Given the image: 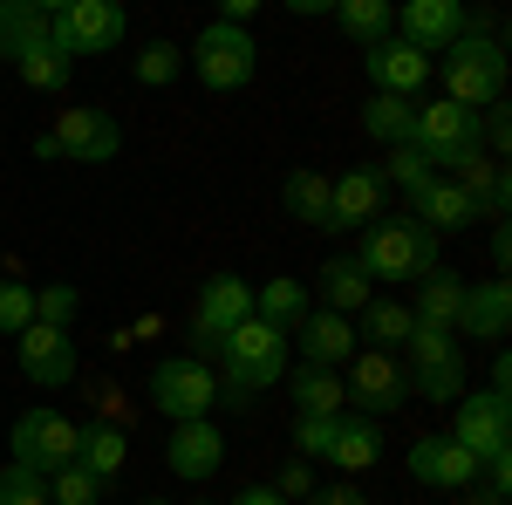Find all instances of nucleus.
Segmentation results:
<instances>
[{"instance_id": "f257e3e1", "label": "nucleus", "mask_w": 512, "mask_h": 505, "mask_svg": "<svg viewBox=\"0 0 512 505\" xmlns=\"http://www.w3.org/2000/svg\"><path fill=\"white\" fill-rule=\"evenodd\" d=\"M212 355H219V369H226V376H219V396H226V403H253L260 389H274L280 376H287V335L267 328L260 314H246Z\"/></svg>"}, {"instance_id": "f03ea898", "label": "nucleus", "mask_w": 512, "mask_h": 505, "mask_svg": "<svg viewBox=\"0 0 512 505\" xmlns=\"http://www.w3.org/2000/svg\"><path fill=\"white\" fill-rule=\"evenodd\" d=\"M431 226H417L410 212H396V219H369V239H362V273L369 280H417V273H437L444 267V253H437Z\"/></svg>"}, {"instance_id": "7ed1b4c3", "label": "nucleus", "mask_w": 512, "mask_h": 505, "mask_svg": "<svg viewBox=\"0 0 512 505\" xmlns=\"http://www.w3.org/2000/svg\"><path fill=\"white\" fill-rule=\"evenodd\" d=\"M444 96L465 103V110L499 103V96H506V41L465 28V35L444 48Z\"/></svg>"}, {"instance_id": "20e7f679", "label": "nucleus", "mask_w": 512, "mask_h": 505, "mask_svg": "<svg viewBox=\"0 0 512 505\" xmlns=\"http://www.w3.org/2000/svg\"><path fill=\"white\" fill-rule=\"evenodd\" d=\"M403 349H410V369H403V376H410V396H424V403H458V396H465V349H458L451 328L410 321Z\"/></svg>"}, {"instance_id": "39448f33", "label": "nucleus", "mask_w": 512, "mask_h": 505, "mask_svg": "<svg viewBox=\"0 0 512 505\" xmlns=\"http://www.w3.org/2000/svg\"><path fill=\"white\" fill-rule=\"evenodd\" d=\"M342 396H349L355 417H396L410 403V376H403V355L396 349H362L349 355V376H342Z\"/></svg>"}, {"instance_id": "423d86ee", "label": "nucleus", "mask_w": 512, "mask_h": 505, "mask_svg": "<svg viewBox=\"0 0 512 505\" xmlns=\"http://www.w3.org/2000/svg\"><path fill=\"white\" fill-rule=\"evenodd\" d=\"M410 144L431 157L437 171H458V164H465V157L478 151V110L451 103V96H431V103H417Z\"/></svg>"}, {"instance_id": "0eeeda50", "label": "nucleus", "mask_w": 512, "mask_h": 505, "mask_svg": "<svg viewBox=\"0 0 512 505\" xmlns=\"http://www.w3.org/2000/svg\"><path fill=\"white\" fill-rule=\"evenodd\" d=\"M144 396L158 403L171 424H178V417H205V410L219 403V376H212V362H198V355H164V362H151V376H144Z\"/></svg>"}, {"instance_id": "6e6552de", "label": "nucleus", "mask_w": 512, "mask_h": 505, "mask_svg": "<svg viewBox=\"0 0 512 505\" xmlns=\"http://www.w3.org/2000/svg\"><path fill=\"white\" fill-rule=\"evenodd\" d=\"M260 69V48H253V28H239V21H212V28H198V82L205 89H246Z\"/></svg>"}, {"instance_id": "1a4fd4ad", "label": "nucleus", "mask_w": 512, "mask_h": 505, "mask_svg": "<svg viewBox=\"0 0 512 505\" xmlns=\"http://www.w3.org/2000/svg\"><path fill=\"white\" fill-rule=\"evenodd\" d=\"M14 465H28V471H62V465H76V444H82V424H69L62 410H28V417H14Z\"/></svg>"}, {"instance_id": "9d476101", "label": "nucleus", "mask_w": 512, "mask_h": 505, "mask_svg": "<svg viewBox=\"0 0 512 505\" xmlns=\"http://www.w3.org/2000/svg\"><path fill=\"white\" fill-rule=\"evenodd\" d=\"M246 314H253V287L239 273H212L198 287V308H192V355H212Z\"/></svg>"}, {"instance_id": "9b49d317", "label": "nucleus", "mask_w": 512, "mask_h": 505, "mask_svg": "<svg viewBox=\"0 0 512 505\" xmlns=\"http://www.w3.org/2000/svg\"><path fill=\"white\" fill-rule=\"evenodd\" d=\"M451 437H458V444L472 451L478 465L506 458V451H512L506 396H492V389H472V396H458V403H451Z\"/></svg>"}, {"instance_id": "f8f14e48", "label": "nucleus", "mask_w": 512, "mask_h": 505, "mask_svg": "<svg viewBox=\"0 0 512 505\" xmlns=\"http://www.w3.org/2000/svg\"><path fill=\"white\" fill-rule=\"evenodd\" d=\"M48 28H55V41H62L76 62H82V55H110V48L130 35L123 0H69V7H62Z\"/></svg>"}, {"instance_id": "ddd939ff", "label": "nucleus", "mask_w": 512, "mask_h": 505, "mask_svg": "<svg viewBox=\"0 0 512 505\" xmlns=\"http://www.w3.org/2000/svg\"><path fill=\"white\" fill-rule=\"evenodd\" d=\"M403 465H410L417 485H431V492H465V485L478 478V458L451 437V430H424V437L410 444V458H403Z\"/></svg>"}, {"instance_id": "4468645a", "label": "nucleus", "mask_w": 512, "mask_h": 505, "mask_svg": "<svg viewBox=\"0 0 512 505\" xmlns=\"http://www.w3.org/2000/svg\"><path fill=\"white\" fill-rule=\"evenodd\" d=\"M76 335L69 328H55V321H28L21 328V376L41 389H62V383H76Z\"/></svg>"}, {"instance_id": "2eb2a0df", "label": "nucleus", "mask_w": 512, "mask_h": 505, "mask_svg": "<svg viewBox=\"0 0 512 505\" xmlns=\"http://www.w3.org/2000/svg\"><path fill=\"white\" fill-rule=\"evenodd\" d=\"M383 205H390L383 171L376 164H355L349 178H328V233H355V226L383 219Z\"/></svg>"}, {"instance_id": "dca6fc26", "label": "nucleus", "mask_w": 512, "mask_h": 505, "mask_svg": "<svg viewBox=\"0 0 512 505\" xmlns=\"http://www.w3.org/2000/svg\"><path fill=\"white\" fill-rule=\"evenodd\" d=\"M123 151V130L110 110H62L55 117V157L69 164H110Z\"/></svg>"}, {"instance_id": "f3484780", "label": "nucleus", "mask_w": 512, "mask_h": 505, "mask_svg": "<svg viewBox=\"0 0 512 505\" xmlns=\"http://www.w3.org/2000/svg\"><path fill=\"white\" fill-rule=\"evenodd\" d=\"M472 28V14H465V0H403L390 21V35H403L410 48H451V41Z\"/></svg>"}, {"instance_id": "a211bd4d", "label": "nucleus", "mask_w": 512, "mask_h": 505, "mask_svg": "<svg viewBox=\"0 0 512 505\" xmlns=\"http://www.w3.org/2000/svg\"><path fill=\"white\" fill-rule=\"evenodd\" d=\"M164 465H171V478H212V471L226 465V437H219V424L212 417H178L171 424V444H164Z\"/></svg>"}, {"instance_id": "6ab92c4d", "label": "nucleus", "mask_w": 512, "mask_h": 505, "mask_svg": "<svg viewBox=\"0 0 512 505\" xmlns=\"http://www.w3.org/2000/svg\"><path fill=\"white\" fill-rule=\"evenodd\" d=\"M362 69H369V82L383 89V96H410V89H424L431 82V55L424 48H410L403 35H383L362 48Z\"/></svg>"}, {"instance_id": "aec40b11", "label": "nucleus", "mask_w": 512, "mask_h": 505, "mask_svg": "<svg viewBox=\"0 0 512 505\" xmlns=\"http://www.w3.org/2000/svg\"><path fill=\"white\" fill-rule=\"evenodd\" d=\"M294 342H301V362H321V369H342L355 355V321L335 308H315L294 321Z\"/></svg>"}, {"instance_id": "412c9836", "label": "nucleus", "mask_w": 512, "mask_h": 505, "mask_svg": "<svg viewBox=\"0 0 512 505\" xmlns=\"http://www.w3.org/2000/svg\"><path fill=\"white\" fill-rule=\"evenodd\" d=\"M280 383L294 389V410L301 417H342L349 396H342V369H321V362H287Z\"/></svg>"}, {"instance_id": "4be33fe9", "label": "nucleus", "mask_w": 512, "mask_h": 505, "mask_svg": "<svg viewBox=\"0 0 512 505\" xmlns=\"http://www.w3.org/2000/svg\"><path fill=\"white\" fill-rule=\"evenodd\" d=\"M512 328V294L506 280L492 273L485 287H465V308H458V335H472V342H499Z\"/></svg>"}, {"instance_id": "5701e85b", "label": "nucleus", "mask_w": 512, "mask_h": 505, "mask_svg": "<svg viewBox=\"0 0 512 505\" xmlns=\"http://www.w3.org/2000/svg\"><path fill=\"white\" fill-rule=\"evenodd\" d=\"M410 219H417V226H431V233H458V226H472L478 212H472V198L458 192V178H444V171H437L424 192H410Z\"/></svg>"}, {"instance_id": "b1692460", "label": "nucleus", "mask_w": 512, "mask_h": 505, "mask_svg": "<svg viewBox=\"0 0 512 505\" xmlns=\"http://www.w3.org/2000/svg\"><path fill=\"white\" fill-rule=\"evenodd\" d=\"M376 458H383V424H376V417H335L328 465L335 471H369Z\"/></svg>"}, {"instance_id": "393cba45", "label": "nucleus", "mask_w": 512, "mask_h": 505, "mask_svg": "<svg viewBox=\"0 0 512 505\" xmlns=\"http://www.w3.org/2000/svg\"><path fill=\"white\" fill-rule=\"evenodd\" d=\"M14 69H21V82H28L35 96H62V89H69V76H76V55H69V48L55 41V28H48V41H35Z\"/></svg>"}, {"instance_id": "a878e982", "label": "nucleus", "mask_w": 512, "mask_h": 505, "mask_svg": "<svg viewBox=\"0 0 512 505\" xmlns=\"http://www.w3.org/2000/svg\"><path fill=\"white\" fill-rule=\"evenodd\" d=\"M369 294H376V280L362 273V260H355V253H335V260H321V301H328L335 314H349V321H355V308H362Z\"/></svg>"}, {"instance_id": "bb28decb", "label": "nucleus", "mask_w": 512, "mask_h": 505, "mask_svg": "<svg viewBox=\"0 0 512 505\" xmlns=\"http://www.w3.org/2000/svg\"><path fill=\"white\" fill-rule=\"evenodd\" d=\"M458 308H465V280H458V273H424V287H417V321H424V328H451V335H458Z\"/></svg>"}, {"instance_id": "cd10ccee", "label": "nucleus", "mask_w": 512, "mask_h": 505, "mask_svg": "<svg viewBox=\"0 0 512 505\" xmlns=\"http://www.w3.org/2000/svg\"><path fill=\"white\" fill-rule=\"evenodd\" d=\"M35 41H48V14L35 0H0V62H21Z\"/></svg>"}, {"instance_id": "c85d7f7f", "label": "nucleus", "mask_w": 512, "mask_h": 505, "mask_svg": "<svg viewBox=\"0 0 512 505\" xmlns=\"http://www.w3.org/2000/svg\"><path fill=\"white\" fill-rule=\"evenodd\" d=\"M123 458H130V437H123V424H110V417H103V424L82 430V444H76V465H82V471H96V478L110 485V478L123 471Z\"/></svg>"}, {"instance_id": "c756f323", "label": "nucleus", "mask_w": 512, "mask_h": 505, "mask_svg": "<svg viewBox=\"0 0 512 505\" xmlns=\"http://www.w3.org/2000/svg\"><path fill=\"white\" fill-rule=\"evenodd\" d=\"M280 212L328 233V178H321V171H287V178H280Z\"/></svg>"}, {"instance_id": "7c9ffc66", "label": "nucleus", "mask_w": 512, "mask_h": 505, "mask_svg": "<svg viewBox=\"0 0 512 505\" xmlns=\"http://www.w3.org/2000/svg\"><path fill=\"white\" fill-rule=\"evenodd\" d=\"M355 321H362V335H369V349H403V335H410V301H390V294H369L362 308H355Z\"/></svg>"}, {"instance_id": "2f4dec72", "label": "nucleus", "mask_w": 512, "mask_h": 505, "mask_svg": "<svg viewBox=\"0 0 512 505\" xmlns=\"http://www.w3.org/2000/svg\"><path fill=\"white\" fill-rule=\"evenodd\" d=\"M410 123H417V103L410 96H369L362 103V137H376V144H410Z\"/></svg>"}, {"instance_id": "473e14b6", "label": "nucleus", "mask_w": 512, "mask_h": 505, "mask_svg": "<svg viewBox=\"0 0 512 505\" xmlns=\"http://www.w3.org/2000/svg\"><path fill=\"white\" fill-rule=\"evenodd\" d=\"M253 314H260V321H267V328H280V335H294V321H301V314H308V287H301V280H287V273H280V280H267V287H260V294H253Z\"/></svg>"}, {"instance_id": "72a5a7b5", "label": "nucleus", "mask_w": 512, "mask_h": 505, "mask_svg": "<svg viewBox=\"0 0 512 505\" xmlns=\"http://www.w3.org/2000/svg\"><path fill=\"white\" fill-rule=\"evenodd\" d=\"M335 21H342V35H349V41H362V48H369V41L390 35L396 7H390V0H335Z\"/></svg>"}, {"instance_id": "f704fd0d", "label": "nucleus", "mask_w": 512, "mask_h": 505, "mask_svg": "<svg viewBox=\"0 0 512 505\" xmlns=\"http://www.w3.org/2000/svg\"><path fill=\"white\" fill-rule=\"evenodd\" d=\"M185 69V55H178V41H151V48H137V62H130V76L137 89H171Z\"/></svg>"}, {"instance_id": "c9c22d12", "label": "nucleus", "mask_w": 512, "mask_h": 505, "mask_svg": "<svg viewBox=\"0 0 512 505\" xmlns=\"http://www.w3.org/2000/svg\"><path fill=\"white\" fill-rule=\"evenodd\" d=\"M431 178H437V164H431L424 151H417V144H390V164H383V185H396V192L410 198V192H424Z\"/></svg>"}, {"instance_id": "e433bc0d", "label": "nucleus", "mask_w": 512, "mask_h": 505, "mask_svg": "<svg viewBox=\"0 0 512 505\" xmlns=\"http://www.w3.org/2000/svg\"><path fill=\"white\" fill-rule=\"evenodd\" d=\"M96 499H103V478L96 471H82V465L48 471V505H96Z\"/></svg>"}, {"instance_id": "4c0bfd02", "label": "nucleus", "mask_w": 512, "mask_h": 505, "mask_svg": "<svg viewBox=\"0 0 512 505\" xmlns=\"http://www.w3.org/2000/svg\"><path fill=\"white\" fill-rule=\"evenodd\" d=\"M0 505H48V478L28 465H7L0 471Z\"/></svg>"}, {"instance_id": "58836bf2", "label": "nucleus", "mask_w": 512, "mask_h": 505, "mask_svg": "<svg viewBox=\"0 0 512 505\" xmlns=\"http://www.w3.org/2000/svg\"><path fill=\"white\" fill-rule=\"evenodd\" d=\"M35 321V287H21V280H0V335H21Z\"/></svg>"}, {"instance_id": "ea45409f", "label": "nucleus", "mask_w": 512, "mask_h": 505, "mask_svg": "<svg viewBox=\"0 0 512 505\" xmlns=\"http://www.w3.org/2000/svg\"><path fill=\"white\" fill-rule=\"evenodd\" d=\"M76 308H82L76 287H41V294H35V321H55V328H69Z\"/></svg>"}, {"instance_id": "a19ab883", "label": "nucleus", "mask_w": 512, "mask_h": 505, "mask_svg": "<svg viewBox=\"0 0 512 505\" xmlns=\"http://www.w3.org/2000/svg\"><path fill=\"white\" fill-rule=\"evenodd\" d=\"M328 437H335V417H294V451L301 458H328Z\"/></svg>"}, {"instance_id": "79ce46f5", "label": "nucleus", "mask_w": 512, "mask_h": 505, "mask_svg": "<svg viewBox=\"0 0 512 505\" xmlns=\"http://www.w3.org/2000/svg\"><path fill=\"white\" fill-rule=\"evenodd\" d=\"M315 458H301V451H294V458H287V465H280V478H274V492L280 499H308V492H315Z\"/></svg>"}, {"instance_id": "37998d69", "label": "nucleus", "mask_w": 512, "mask_h": 505, "mask_svg": "<svg viewBox=\"0 0 512 505\" xmlns=\"http://www.w3.org/2000/svg\"><path fill=\"white\" fill-rule=\"evenodd\" d=\"M301 505H369V499H362V485H349V478H342V485H315Z\"/></svg>"}, {"instance_id": "c03bdc74", "label": "nucleus", "mask_w": 512, "mask_h": 505, "mask_svg": "<svg viewBox=\"0 0 512 505\" xmlns=\"http://www.w3.org/2000/svg\"><path fill=\"white\" fill-rule=\"evenodd\" d=\"M233 505H287V499H280L274 485H239V492H233Z\"/></svg>"}, {"instance_id": "a18cd8bd", "label": "nucleus", "mask_w": 512, "mask_h": 505, "mask_svg": "<svg viewBox=\"0 0 512 505\" xmlns=\"http://www.w3.org/2000/svg\"><path fill=\"white\" fill-rule=\"evenodd\" d=\"M506 383H512V355H492V369H485V389H492V396H506Z\"/></svg>"}, {"instance_id": "49530a36", "label": "nucleus", "mask_w": 512, "mask_h": 505, "mask_svg": "<svg viewBox=\"0 0 512 505\" xmlns=\"http://www.w3.org/2000/svg\"><path fill=\"white\" fill-rule=\"evenodd\" d=\"M253 14H260V0H219V21H239V28H246Z\"/></svg>"}, {"instance_id": "de8ad7c7", "label": "nucleus", "mask_w": 512, "mask_h": 505, "mask_svg": "<svg viewBox=\"0 0 512 505\" xmlns=\"http://www.w3.org/2000/svg\"><path fill=\"white\" fill-rule=\"evenodd\" d=\"M506 260H512V239H506V226H499V233H492V273H499V280H506Z\"/></svg>"}, {"instance_id": "09e8293b", "label": "nucleus", "mask_w": 512, "mask_h": 505, "mask_svg": "<svg viewBox=\"0 0 512 505\" xmlns=\"http://www.w3.org/2000/svg\"><path fill=\"white\" fill-rule=\"evenodd\" d=\"M287 14H335V0H280Z\"/></svg>"}, {"instance_id": "8fccbe9b", "label": "nucleus", "mask_w": 512, "mask_h": 505, "mask_svg": "<svg viewBox=\"0 0 512 505\" xmlns=\"http://www.w3.org/2000/svg\"><path fill=\"white\" fill-rule=\"evenodd\" d=\"M472 505H506V492H499V485H485V492H478Z\"/></svg>"}, {"instance_id": "3c124183", "label": "nucleus", "mask_w": 512, "mask_h": 505, "mask_svg": "<svg viewBox=\"0 0 512 505\" xmlns=\"http://www.w3.org/2000/svg\"><path fill=\"white\" fill-rule=\"evenodd\" d=\"M41 14H48V21H55V14H62V7H69V0H35Z\"/></svg>"}, {"instance_id": "603ef678", "label": "nucleus", "mask_w": 512, "mask_h": 505, "mask_svg": "<svg viewBox=\"0 0 512 505\" xmlns=\"http://www.w3.org/2000/svg\"><path fill=\"white\" fill-rule=\"evenodd\" d=\"M144 505H164V499H144Z\"/></svg>"}]
</instances>
